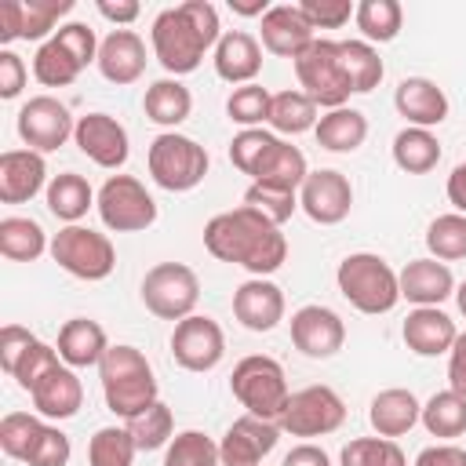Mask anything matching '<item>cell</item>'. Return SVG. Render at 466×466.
Listing matches in <instances>:
<instances>
[{"label": "cell", "mask_w": 466, "mask_h": 466, "mask_svg": "<svg viewBox=\"0 0 466 466\" xmlns=\"http://www.w3.org/2000/svg\"><path fill=\"white\" fill-rule=\"evenodd\" d=\"M91 204H98V197H95V189H91V182H87L84 175L62 171V175H55V178L47 182V211H51L55 218L76 226V222L87 215Z\"/></svg>", "instance_id": "32"}, {"label": "cell", "mask_w": 466, "mask_h": 466, "mask_svg": "<svg viewBox=\"0 0 466 466\" xmlns=\"http://www.w3.org/2000/svg\"><path fill=\"white\" fill-rule=\"evenodd\" d=\"M280 466H331V459H328V451L324 448H317V444H295L288 455H284V462Z\"/></svg>", "instance_id": "60"}, {"label": "cell", "mask_w": 466, "mask_h": 466, "mask_svg": "<svg viewBox=\"0 0 466 466\" xmlns=\"http://www.w3.org/2000/svg\"><path fill=\"white\" fill-rule=\"evenodd\" d=\"M430 437H462L466 433V397L455 390H441L422 404V419Z\"/></svg>", "instance_id": "36"}, {"label": "cell", "mask_w": 466, "mask_h": 466, "mask_svg": "<svg viewBox=\"0 0 466 466\" xmlns=\"http://www.w3.org/2000/svg\"><path fill=\"white\" fill-rule=\"evenodd\" d=\"M280 441V426L258 415H240L218 441L222 466H258Z\"/></svg>", "instance_id": "17"}, {"label": "cell", "mask_w": 466, "mask_h": 466, "mask_svg": "<svg viewBox=\"0 0 466 466\" xmlns=\"http://www.w3.org/2000/svg\"><path fill=\"white\" fill-rule=\"evenodd\" d=\"M98 73L116 87L135 84L146 73V44H142V36L135 29H113L98 47Z\"/></svg>", "instance_id": "23"}, {"label": "cell", "mask_w": 466, "mask_h": 466, "mask_svg": "<svg viewBox=\"0 0 466 466\" xmlns=\"http://www.w3.org/2000/svg\"><path fill=\"white\" fill-rule=\"evenodd\" d=\"M142 109H146V116H149L153 124L175 131L182 120H189V113H193V95H189V87H186L178 76H164V80H157V84L146 87Z\"/></svg>", "instance_id": "30"}, {"label": "cell", "mask_w": 466, "mask_h": 466, "mask_svg": "<svg viewBox=\"0 0 466 466\" xmlns=\"http://www.w3.org/2000/svg\"><path fill=\"white\" fill-rule=\"evenodd\" d=\"M164 466H222L218 444L200 430H182L164 451Z\"/></svg>", "instance_id": "42"}, {"label": "cell", "mask_w": 466, "mask_h": 466, "mask_svg": "<svg viewBox=\"0 0 466 466\" xmlns=\"http://www.w3.org/2000/svg\"><path fill=\"white\" fill-rule=\"evenodd\" d=\"M44 251H51L47 233L36 218L25 215H7L0 218V255L11 262H36Z\"/></svg>", "instance_id": "33"}, {"label": "cell", "mask_w": 466, "mask_h": 466, "mask_svg": "<svg viewBox=\"0 0 466 466\" xmlns=\"http://www.w3.org/2000/svg\"><path fill=\"white\" fill-rule=\"evenodd\" d=\"M299 208L317 226H339L350 215V208H353V186L335 167L309 171L306 182H302V189H299Z\"/></svg>", "instance_id": "14"}, {"label": "cell", "mask_w": 466, "mask_h": 466, "mask_svg": "<svg viewBox=\"0 0 466 466\" xmlns=\"http://www.w3.org/2000/svg\"><path fill=\"white\" fill-rule=\"evenodd\" d=\"M269 106H273V95L262 87V84H244V87H233V95L226 98V113L233 124L244 127H262L269 124Z\"/></svg>", "instance_id": "45"}, {"label": "cell", "mask_w": 466, "mask_h": 466, "mask_svg": "<svg viewBox=\"0 0 466 466\" xmlns=\"http://www.w3.org/2000/svg\"><path fill=\"white\" fill-rule=\"evenodd\" d=\"M229 390L240 400V408H248V415H258L269 422H277L291 400L284 368L266 353H251V357L237 360V368L229 375Z\"/></svg>", "instance_id": "5"}, {"label": "cell", "mask_w": 466, "mask_h": 466, "mask_svg": "<svg viewBox=\"0 0 466 466\" xmlns=\"http://www.w3.org/2000/svg\"><path fill=\"white\" fill-rule=\"evenodd\" d=\"M29 397H33V408H36L44 419L62 422V419H73V415L80 411V404H84V386H80L76 371L62 364V368L51 371Z\"/></svg>", "instance_id": "28"}, {"label": "cell", "mask_w": 466, "mask_h": 466, "mask_svg": "<svg viewBox=\"0 0 466 466\" xmlns=\"http://www.w3.org/2000/svg\"><path fill=\"white\" fill-rule=\"evenodd\" d=\"M295 76L302 84V91L324 106V109H339L346 106V98L353 95L346 69H342V55H339V40H313L299 58H295Z\"/></svg>", "instance_id": "7"}, {"label": "cell", "mask_w": 466, "mask_h": 466, "mask_svg": "<svg viewBox=\"0 0 466 466\" xmlns=\"http://www.w3.org/2000/svg\"><path fill=\"white\" fill-rule=\"evenodd\" d=\"M69 51H73V58L87 69L91 62H98V40H95V29L91 25H84V22H66V25H58V33H55Z\"/></svg>", "instance_id": "53"}, {"label": "cell", "mask_w": 466, "mask_h": 466, "mask_svg": "<svg viewBox=\"0 0 466 466\" xmlns=\"http://www.w3.org/2000/svg\"><path fill=\"white\" fill-rule=\"evenodd\" d=\"M73 142L80 146V153L87 160H95L98 167H124L127 164V153H131V142H127V127L109 116V113H84L76 120V131H73Z\"/></svg>", "instance_id": "16"}, {"label": "cell", "mask_w": 466, "mask_h": 466, "mask_svg": "<svg viewBox=\"0 0 466 466\" xmlns=\"http://www.w3.org/2000/svg\"><path fill=\"white\" fill-rule=\"evenodd\" d=\"M73 11V0H22V40H51L58 18Z\"/></svg>", "instance_id": "46"}, {"label": "cell", "mask_w": 466, "mask_h": 466, "mask_svg": "<svg viewBox=\"0 0 466 466\" xmlns=\"http://www.w3.org/2000/svg\"><path fill=\"white\" fill-rule=\"evenodd\" d=\"M22 40V0H4L0 4V44Z\"/></svg>", "instance_id": "59"}, {"label": "cell", "mask_w": 466, "mask_h": 466, "mask_svg": "<svg viewBox=\"0 0 466 466\" xmlns=\"http://www.w3.org/2000/svg\"><path fill=\"white\" fill-rule=\"evenodd\" d=\"M171 357L186 371H211L226 357V335L208 313H193L171 331Z\"/></svg>", "instance_id": "12"}, {"label": "cell", "mask_w": 466, "mask_h": 466, "mask_svg": "<svg viewBox=\"0 0 466 466\" xmlns=\"http://www.w3.org/2000/svg\"><path fill=\"white\" fill-rule=\"evenodd\" d=\"M422 419V404H419V397L411 393V390H404V386H390V390H382V393H375L371 397V404H368V422H371V430L379 433V437H404L415 422Z\"/></svg>", "instance_id": "26"}, {"label": "cell", "mask_w": 466, "mask_h": 466, "mask_svg": "<svg viewBox=\"0 0 466 466\" xmlns=\"http://www.w3.org/2000/svg\"><path fill=\"white\" fill-rule=\"evenodd\" d=\"M98 15L116 22V29H124L142 15V7H138V0H98Z\"/></svg>", "instance_id": "58"}, {"label": "cell", "mask_w": 466, "mask_h": 466, "mask_svg": "<svg viewBox=\"0 0 466 466\" xmlns=\"http://www.w3.org/2000/svg\"><path fill=\"white\" fill-rule=\"evenodd\" d=\"M426 248H430V258H437V262L466 258V215H459V211L437 215L426 229Z\"/></svg>", "instance_id": "41"}, {"label": "cell", "mask_w": 466, "mask_h": 466, "mask_svg": "<svg viewBox=\"0 0 466 466\" xmlns=\"http://www.w3.org/2000/svg\"><path fill=\"white\" fill-rule=\"evenodd\" d=\"M47 182L44 153L36 149H7L0 153V200L4 204H25L33 200Z\"/></svg>", "instance_id": "21"}, {"label": "cell", "mask_w": 466, "mask_h": 466, "mask_svg": "<svg viewBox=\"0 0 466 466\" xmlns=\"http://www.w3.org/2000/svg\"><path fill=\"white\" fill-rule=\"evenodd\" d=\"M448 200L459 215H466V160L448 175Z\"/></svg>", "instance_id": "61"}, {"label": "cell", "mask_w": 466, "mask_h": 466, "mask_svg": "<svg viewBox=\"0 0 466 466\" xmlns=\"http://www.w3.org/2000/svg\"><path fill=\"white\" fill-rule=\"evenodd\" d=\"M153 55L171 76L193 73L204 55L222 40L218 11L208 0H186L178 7H164L153 18Z\"/></svg>", "instance_id": "2"}, {"label": "cell", "mask_w": 466, "mask_h": 466, "mask_svg": "<svg viewBox=\"0 0 466 466\" xmlns=\"http://www.w3.org/2000/svg\"><path fill=\"white\" fill-rule=\"evenodd\" d=\"M149 175L160 189L167 193H189L204 182L208 175V149L189 138V135H178V131H160L153 142H149Z\"/></svg>", "instance_id": "6"}, {"label": "cell", "mask_w": 466, "mask_h": 466, "mask_svg": "<svg viewBox=\"0 0 466 466\" xmlns=\"http://www.w3.org/2000/svg\"><path fill=\"white\" fill-rule=\"evenodd\" d=\"M335 284L342 291V299L368 313V317H379V313H390L397 302H400V280H397V269L382 258V255H371V251H353L339 262L335 269Z\"/></svg>", "instance_id": "4"}, {"label": "cell", "mask_w": 466, "mask_h": 466, "mask_svg": "<svg viewBox=\"0 0 466 466\" xmlns=\"http://www.w3.org/2000/svg\"><path fill=\"white\" fill-rule=\"evenodd\" d=\"M342 422H346V404L331 386H306L291 393L284 415L277 419L280 433L291 437H324L335 433Z\"/></svg>", "instance_id": "11"}, {"label": "cell", "mask_w": 466, "mask_h": 466, "mask_svg": "<svg viewBox=\"0 0 466 466\" xmlns=\"http://www.w3.org/2000/svg\"><path fill=\"white\" fill-rule=\"evenodd\" d=\"M73 131H76V120L69 106L58 102L55 95H36L18 109V135L36 153H55L58 146H66Z\"/></svg>", "instance_id": "13"}, {"label": "cell", "mask_w": 466, "mask_h": 466, "mask_svg": "<svg viewBox=\"0 0 466 466\" xmlns=\"http://www.w3.org/2000/svg\"><path fill=\"white\" fill-rule=\"evenodd\" d=\"M400 299H408L411 306H441L444 299L455 295V277L448 269V262L437 258H411L400 273Z\"/></svg>", "instance_id": "24"}, {"label": "cell", "mask_w": 466, "mask_h": 466, "mask_svg": "<svg viewBox=\"0 0 466 466\" xmlns=\"http://www.w3.org/2000/svg\"><path fill=\"white\" fill-rule=\"evenodd\" d=\"M317 102L306 95V91H280L273 95V106H269V127L280 131V135H302V131H313L317 127Z\"/></svg>", "instance_id": "38"}, {"label": "cell", "mask_w": 466, "mask_h": 466, "mask_svg": "<svg viewBox=\"0 0 466 466\" xmlns=\"http://www.w3.org/2000/svg\"><path fill=\"white\" fill-rule=\"evenodd\" d=\"M69 455H73L69 437H66L58 426H47V422H44L40 437L33 441V448H29V455H25V466H66Z\"/></svg>", "instance_id": "51"}, {"label": "cell", "mask_w": 466, "mask_h": 466, "mask_svg": "<svg viewBox=\"0 0 466 466\" xmlns=\"http://www.w3.org/2000/svg\"><path fill=\"white\" fill-rule=\"evenodd\" d=\"M200 299V280L186 262H157L142 277V302L160 320H186L193 317Z\"/></svg>", "instance_id": "9"}, {"label": "cell", "mask_w": 466, "mask_h": 466, "mask_svg": "<svg viewBox=\"0 0 466 466\" xmlns=\"http://www.w3.org/2000/svg\"><path fill=\"white\" fill-rule=\"evenodd\" d=\"M339 466H408V459L390 437H357L342 448Z\"/></svg>", "instance_id": "44"}, {"label": "cell", "mask_w": 466, "mask_h": 466, "mask_svg": "<svg viewBox=\"0 0 466 466\" xmlns=\"http://www.w3.org/2000/svg\"><path fill=\"white\" fill-rule=\"evenodd\" d=\"M448 390L466 397V331H459L455 346L448 350Z\"/></svg>", "instance_id": "57"}, {"label": "cell", "mask_w": 466, "mask_h": 466, "mask_svg": "<svg viewBox=\"0 0 466 466\" xmlns=\"http://www.w3.org/2000/svg\"><path fill=\"white\" fill-rule=\"evenodd\" d=\"M98 215L113 233H138L157 222V200L135 175H109L98 189Z\"/></svg>", "instance_id": "10"}, {"label": "cell", "mask_w": 466, "mask_h": 466, "mask_svg": "<svg viewBox=\"0 0 466 466\" xmlns=\"http://www.w3.org/2000/svg\"><path fill=\"white\" fill-rule=\"evenodd\" d=\"M455 302H459V313L466 317V280H462V284L455 288Z\"/></svg>", "instance_id": "63"}, {"label": "cell", "mask_w": 466, "mask_h": 466, "mask_svg": "<svg viewBox=\"0 0 466 466\" xmlns=\"http://www.w3.org/2000/svg\"><path fill=\"white\" fill-rule=\"evenodd\" d=\"M127 433H131V441H135L138 451L167 448L171 437H175V415H171V408H167L164 400H157V404H149L142 415L127 419Z\"/></svg>", "instance_id": "40"}, {"label": "cell", "mask_w": 466, "mask_h": 466, "mask_svg": "<svg viewBox=\"0 0 466 466\" xmlns=\"http://www.w3.org/2000/svg\"><path fill=\"white\" fill-rule=\"evenodd\" d=\"M415 466H466V448L459 444H430L415 455Z\"/></svg>", "instance_id": "56"}, {"label": "cell", "mask_w": 466, "mask_h": 466, "mask_svg": "<svg viewBox=\"0 0 466 466\" xmlns=\"http://www.w3.org/2000/svg\"><path fill=\"white\" fill-rule=\"evenodd\" d=\"M291 342H295V350L302 357L328 360V357H335L342 350L346 324H342V317L335 309L309 302V306H302V309L291 313Z\"/></svg>", "instance_id": "15"}, {"label": "cell", "mask_w": 466, "mask_h": 466, "mask_svg": "<svg viewBox=\"0 0 466 466\" xmlns=\"http://www.w3.org/2000/svg\"><path fill=\"white\" fill-rule=\"evenodd\" d=\"M229 11H237V15H244V18H262L266 11H269V4L266 0H229Z\"/></svg>", "instance_id": "62"}, {"label": "cell", "mask_w": 466, "mask_h": 466, "mask_svg": "<svg viewBox=\"0 0 466 466\" xmlns=\"http://www.w3.org/2000/svg\"><path fill=\"white\" fill-rule=\"evenodd\" d=\"M51 258L80 277V280H106L116 266V248L106 233L87 229V226H62L51 237Z\"/></svg>", "instance_id": "8"}, {"label": "cell", "mask_w": 466, "mask_h": 466, "mask_svg": "<svg viewBox=\"0 0 466 466\" xmlns=\"http://www.w3.org/2000/svg\"><path fill=\"white\" fill-rule=\"evenodd\" d=\"M36 342V335L29 331V328H22V324H4V331H0V368L7 371V375H15V368H18V360L25 357V350Z\"/></svg>", "instance_id": "54"}, {"label": "cell", "mask_w": 466, "mask_h": 466, "mask_svg": "<svg viewBox=\"0 0 466 466\" xmlns=\"http://www.w3.org/2000/svg\"><path fill=\"white\" fill-rule=\"evenodd\" d=\"M306 175H309V167H306L302 149L291 146V142H284V138H277L273 149L266 153V160L258 164V171L251 175V182H262V186H277V189H291V193H299L302 182H306Z\"/></svg>", "instance_id": "31"}, {"label": "cell", "mask_w": 466, "mask_h": 466, "mask_svg": "<svg viewBox=\"0 0 466 466\" xmlns=\"http://www.w3.org/2000/svg\"><path fill=\"white\" fill-rule=\"evenodd\" d=\"M397 113L408 120V127H437L448 116V95L430 76H408L393 91Z\"/></svg>", "instance_id": "20"}, {"label": "cell", "mask_w": 466, "mask_h": 466, "mask_svg": "<svg viewBox=\"0 0 466 466\" xmlns=\"http://www.w3.org/2000/svg\"><path fill=\"white\" fill-rule=\"evenodd\" d=\"M393 164L408 175H426L441 164V142L430 127H404L393 138Z\"/></svg>", "instance_id": "34"}, {"label": "cell", "mask_w": 466, "mask_h": 466, "mask_svg": "<svg viewBox=\"0 0 466 466\" xmlns=\"http://www.w3.org/2000/svg\"><path fill=\"white\" fill-rule=\"evenodd\" d=\"M273 142H277V135L266 131V127H244V131H237L233 142H229V160H233V167H237L240 175H255L258 164L266 160V153L273 149Z\"/></svg>", "instance_id": "48"}, {"label": "cell", "mask_w": 466, "mask_h": 466, "mask_svg": "<svg viewBox=\"0 0 466 466\" xmlns=\"http://www.w3.org/2000/svg\"><path fill=\"white\" fill-rule=\"evenodd\" d=\"M353 22L368 44H390L404 25V7L397 0H360Z\"/></svg>", "instance_id": "39"}, {"label": "cell", "mask_w": 466, "mask_h": 466, "mask_svg": "<svg viewBox=\"0 0 466 466\" xmlns=\"http://www.w3.org/2000/svg\"><path fill=\"white\" fill-rule=\"evenodd\" d=\"M80 73H84V66L73 58V51H69L58 36L44 40V44L36 47V55H33V76H36L44 87H69Z\"/></svg>", "instance_id": "37"}, {"label": "cell", "mask_w": 466, "mask_h": 466, "mask_svg": "<svg viewBox=\"0 0 466 466\" xmlns=\"http://www.w3.org/2000/svg\"><path fill=\"white\" fill-rule=\"evenodd\" d=\"M22 87H25V62L11 47H4L0 51V98H18Z\"/></svg>", "instance_id": "55"}, {"label": "cell", "mask_w": 466, "mask_h": 466, "mask_svg": "<svg viewBox=\"0 0 466 466\" xmlns=\"http://www.w3.org/2000/svg\"><path fill=\"white\" fill-rule=\"evenodd\" d=\"M204 248L218 262L244 266L251 277H269L288 258V237L280 233V226H273L248 204L215 215L204 226Z\"/></svg>", "instance_id": "1"}, {"label": "cell", "mask_w": 466, "mask_h": 466, "mask_svg": "<svg viewBox=\"0 0 466 466\" xmlns=\"http://www.w3.org/2000/svg\"><path fill=\"white\" fill-rule=\"evenodd\" d=\"M98 379H102V397H106V408L113 415H120L124 422L142 415L149 404H157V375H153V364L146 360L142 350L135 346H109L106 357L98 360Z\"/></svg>", "instance_id": "3"}, {"label": "cell", "mask_w": 466, "mask_h": 466, "mask_svg": "<svg viewBox=\"0 0 466 466\" xmlns=\"http://www.w3.org/2000/svg\"><path fill=\"white\" fill-rule=\"evenodd\" d=\"M299 11L313 29H339L357 15L353 0H299Z\"/></svg>", "instance_id": "52"}, {"label": "cell", "mask_w": 466, "mask_h": 466, "mask_svg": "<svg viewBox=\"0 0 466 466\" xmlns=\"http://www.w3.org/2000/svg\"><path fill=\"white\" fill-rule=\"evenodd\" d=\"M58 368H62L58 350L36 339V342L25 350V357L18 360V368H15V375H11V379H15V382H18L25 393H33V390H36V386H40V382H44L51 371H58Z\"/></svg>", "instance_id": "50"}, {"label": "cell", "mask_w": 466, "mask_h": 466, "mask_svg": "<svg viewBox=\"0 0 466 466\" xmlns=\"http://www.w3.org/2000/svg\"><path fill=\"white\" fill-rule=\"evenodd\" d=\"M339 55H342V69H346V80L353 87V95H368L382 84V58L375 51V44L368 40H339Z\"/></svg>", "instance_id": "35"}, {"label": "cell", "mask_w": 466, "mask_h": 466, "mask_svg": "<svg viewBox=\"0 0 466 466\" xmlns=\"http://www.w3.org/2000/svg\"><path fill=\"white\" fill-rule=\"evenodd\" d=\"M58 357L66 368H91L106 357L109 350V339H106V328L98 320H87V317H73L62 324L58 331Z\"/></svg>", "instance_id": "27"}, {"label": "cell", "mask_w": 466, "mask_h": 466, "mask_svg": "<svg viewBox=\"0 0 466 466\" xmlns=\"http://www.w3.org/2000/svg\"><path fill=\"white\" fill-rule=\"evenodd\" d=\"M258 36H262V47L277 58H299L317 36H313V25L306 22V15L299 11V4H273L266 15H262V25H258Z\"/></svg>", "instance_id": "18"}, {"label": "cell", "mask_w": 466, "mask_h": 466, "mask_svg": "<svg viewBox=\"0 0 466 466\" xmlns=\"http://www.w3.org/2000/svg\"><path fill=\"white\" fill-rule=\"evenodd\" d=\"M244 204L255 208L262 218H269L273 226H284L295 208H299V193L291 189H277V186H262V182H251L248 193H244Z\"/></svg>", "instance_id": "49"}, {"label": "cell", "mask_w": 466, "mask_h": 466, "mask_svg": "<svg viewBox=\"0 0 466 466\" xmlns=\"http://www.w3.org/2000/svg\"><path fill=\"white\" fill-rule=\"evenodd\" d=\"M400 335H404V342H408L411 353H419V357H441V353H448L455 346L459 328H455V320L441 306H415L408 313Z\"/></svg>", "instance_id": "22"}, {"label": "cell", "mask_w": 466, "mask_h": 466, "mask_svg": "<svg viewBox=\"0 0 466 466\" xmlns=\"http://www.w3.org/2000/svg\"><path fill=\"white\" fill-rule=\"evenodd\" d=\"M40 430H44V422L36 415H29V411H7L0 419V448H4V455L25 462L33 441L40 437Z\"/></svg>", "instance_id": "47"}, {"label": "cell", "mask_w": 466, "mask_h": 466, "mask_svg": "<svg viewBox=\"0 0 466 466\" xmlns=\"http://www.w3.org/2000/svg\"><path fill=\"white\" fill-rule=\"evenodd\" d=\"M262 69V47L251 33L244 29H229L222 33V40L215 44V73L226 80V84H255Z\"/></svg>", "instance_id": "25"}, {"label": "cell", "mask_w": 466, "mask_h": 466, "mask_svg": "<svg viewBox=\"0 0 466 466\" xmlns=\"http://www.w3.org/2000/svg\"><path fill=\"white\" fill-rule=\"evenodd\" d=\"M233 317L248 331H273L284 320V291L266 277H251L233 291Z\"/></svg>", "instance_id": "19"}, {"label": "cell", "mask_w": 466, "mask_h": 466, "mask_svg": "<svg viewBox=\"0 0 466 466\" xmlns=\"http://www.w3.org/2000/svg\"><path fill=\"white\" fill-rule=\"evenodd\" d=\"M320 149L328 153H353L364 146L368 138V116L360 109H350V106H339V109H328L317 127H313Z\"/></svg>", "instance_id": "29"}, {"label": "cell", "mask_w": 466, "mask_h": 466, "mask_svg": "<svg viewBox=\"0 0 466 466\" xmlns=\"http://www.w3.org/2000/svg\"><path fill=\"white\" fill-rule=\"evenodd\" d=\"M135 451L138 448H135L127 426H102V430H95V437L87 444V462L91 466H131Z\"/></svg>", "instance_id": "43"}]
</instances>
